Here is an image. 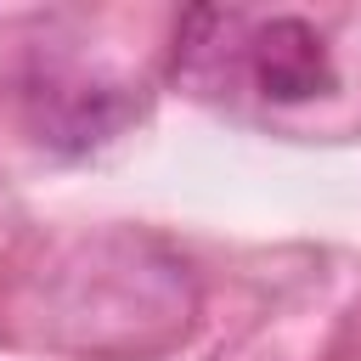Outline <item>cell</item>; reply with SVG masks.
Here are the masks:
<instances>
[{"label":"cell","mask_w":361,"mask_h":361,"mask_svg":"<svg viewBox=\"0 0 361 361\" xmlns=\"http://www.w3.org/2000/svg\"><path fill=\"white\" fill-rule=\"evenodd\" d=\"M248 51H254V79H259V90L276 96V102H305V96H316V90L327 85V51H322L316 28L299 23V17L265 23Z\"/></svg>","instance_id":"obj_2"},{"label":"cell","mask_w":361,"mask_h":361,"mask_svg":"<svg viewBox=\"0 0 361 361\" xmlns=\"http://www.w3.org/2000/svg\"><path fill=\"white\" fill-rule=\"evenodd\" d=\"M39 130L56 147H90L107 141L130 118L124 85H96V79H45L39 85Z\"/></svg>","instance_id":"obj_1"}]
</instances>
